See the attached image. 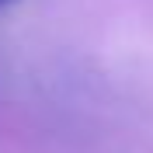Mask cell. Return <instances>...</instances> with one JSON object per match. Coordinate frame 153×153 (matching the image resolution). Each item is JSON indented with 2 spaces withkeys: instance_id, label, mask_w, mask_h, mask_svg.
Listing matches in <instances>:
<instances>
[{
  "instance_id": "obj_1",
  "label": "cell",
  "mask_w": 153,
  "mask_h": 153,
  "mask_svg": "<svg viewBox=\"0 0 153 153\" xmlns=\"http://www.w3.org/2000/svg\"><path fill=\"white\" fill-rule=\"evenodd\" d=\"M7 4H14V0H0V7H7Z\"/></svg>"
}]
</instances>
